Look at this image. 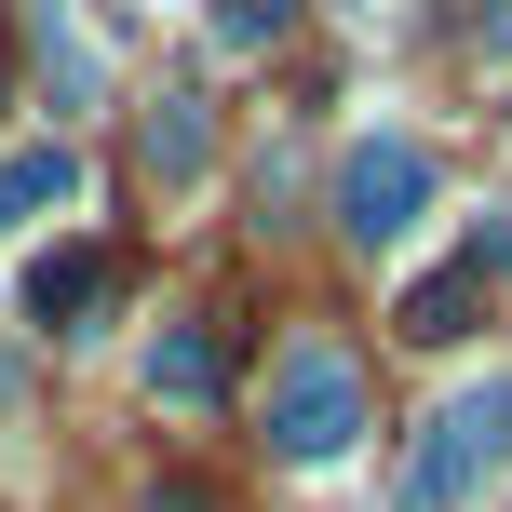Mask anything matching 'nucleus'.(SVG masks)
Here are the masks:
<instances>
[{
	"label": "nucleus",
	"mask_w": 512,
	"mask_h": 512,
	"mask_svg": "<svg viewBox=\"0 0 512 512\" xmlns=\"http://www.w3.org/2000/svg\"><path fill=\"white\" fill-rule=\"evenodd\" d=\"M149 512H216L203 486H189V472H176V486H149Z\"/></svg>",
	"instance_id": "10"
},
{
	"label": "nucleus",
	"mask_w": 512,
	"mask_h": 512,
	"mask_svg": "<svg viewBox=\"0 0 512 512\" xmlns=\"http://www.w3.org/2000/svg\"><path fill=\"white\" fill-rule=\"evenodd\" d=\"M283 14H297V0H216V41L256 54V41H283Z\"/></svg>",
	"instance_id": "9"
},
{
	"label": "nucleus",
	"mask_w": 512,
	"mask_h": 512,
	"mask_svg": "<svg viewBox=\"0 0 512 512\" xmlns=\"http://www.w3.org/2000/svg\"><path fill=\"white\" fill-rule=\"evenodd\" d=\"M81 203V149L68 135H27V149H0V230H27V216H68Z\"/></svg>",
	"instance_id": "4"
},
{
	"label": "nucleus",
	"mask_w": 512,
	"mask_h": 512,
	"mask_svg": "<svg viewBox=\"0 0 512 512\" xmlns=\"http://www.w3.org/2000/svg\"><path fill=\"white\" fill-rule=\"evenodd\" d=\"M351 432H364V378H351V351L297 337V351L270 364V445L310 472V459H351Z\"/></svg>",
	"instance_id": "2"
},
{
	"label": "nucleus",
	"mask_w": 512,
	"mask_h": 512,
	"mask_svg": "<svg viewBox=\"0 0 512 512\" xmlns=\"http://www.w3.org/2000/svg\"><path fill=\"white\" fill-rule=\"evenodd\" d=\"M418 216H432V149H418V135H364V149L337 162V230L378 256V243H405Z\"/></svg>",
	"instance_id": "3"
},
{
	"label": "nucleus",
	"mask_w": 512,
	"mask_h": 512,
	"mask_svg": "<svg viewBox=\"0 0 512 512\" xmlns=\"http://www.w3.org/2000/svg\"><path fill=\"white\" fill-rule=\"evenodd\" d=\"M149 176H162V189L203 176V108H189V95H162V108H149Z\"/></svg>",
	"instance_id": "8"
},
{
	"label": "nucleus",
	"mask_w": 512,
	"mask_h": 512,
	"mask_svg": "<svg viewBox=\"0 0 512 512\" xmlns=\"http://www.w3.org/2000/svg\"><path fill=\"white\" fill-rule=\"evenodd\" d=\"M472 310H486V270H472V256H459V270L405 283V310H391V324H405L418 351H459V337H472Z\"/></svg>",
	"instance_id": "5"
},
{
	"label": "nucleus",
	"mask_w": 512,
	"mask_h": 512,
	"mask_svg": "<svg viewBox=\"0 0 512 512\" xmlns=\"http://www.w3.org/2000/svg\"><path fill=\"white\" fill-rule=\"evenodd\" d=\"M216 378H230L216 324H162L149 337V391H162V405H216Z\"/></svg>",
	"instance_id": "6"
},
{
	"label": "nucleus",
	"mask_w": 512,
	"mask_h": 512,
	"mask_svg": "<svg viewBox=\"0 0 512 512\" xmlns=\"http://www.w3.org/2000/svg\"><path fill=\"white\" fill-rule=\"evenodd\" d=\"M95 297H108V243H54L41 270H27V310H41V324H81Z\"/></svg>",
	"instance_id": "7"
},
{
	"label": "nucleus",
	"mask_w": 512,
	"mask_h": 512,
	"mask_svg": "<svg viewBox=\"0 0 512 512\" xmlns=\"http://www.w3.org/2000/svg\"><path fill=\"white\" fill-rule=\"evenodd\" d=\"M499 472H512V364H486V378L432 418V445H418V472H405V512H459V499H486Z\"/></svg>",
	"instance_id": "1"
}]
</instances>
